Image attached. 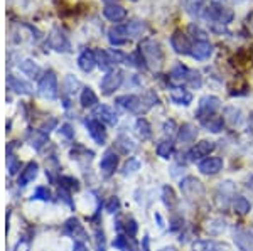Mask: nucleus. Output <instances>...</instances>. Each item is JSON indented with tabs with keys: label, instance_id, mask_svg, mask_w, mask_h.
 <instances>
[{
	"label": "nucleus",
	"instance_id": "nucleus-24",
	"mask_svg": "<svg viewBox=\"0 0 253 251\" xmlns=\"http://www.w3.org/2000/svg\"><path fill=\"white\" fill-rule=\"evenodd\" d=\"M196 137H198V130H196L191 123H184L181 128H179L177 139H179V142H182V143H193L196 140Z\"/></svg>",
	"mask_w": 253,
	"mask_h": 251
},
{
	"label": "nucleus",
	"instance_id": "nucleus-1",
	"mask_svg": "<svg viewBox=\"0 0 253 251\" xmlns=\"http://www.w3.org/2000/svg\"><path fill=\"white\" fill-rule=\"evenodd\" d=\"M145 58L147 66L154 68V70H161L164 64V51H162L161 44L156 39H144L138 46Z\"/></svg>",
	"mask_w": 253,
	"mask_h": 251
},
{
	"label": "nucleus",
	"instance_id": "nucleus-60",
	"mask_svg": "<svg viewBox=\"0 0 253 251\" xmlns=\"http://www.w3.org/2000/svg\"><path fill=\"white\" fill-rule=\"evenodd\" d=\"M103 2H115V0H103Z\"/></svg>",
	"mask_w": 253,
	"mask_h": 251
},
{
	"label": "nucleus",
	"instance_id": "nucleus-10",
	"mask_svg": "<svg viewBox=\"0 0 253 251\" xmlns=\"http://www.w3.org/2000/svg\"><path fill=\"white\" fill-rule=\"evenodd\" d=\"M84 125H86L89 135H91V139L96 142L98 145H103L105 140H107V132H105L103 125H101L100 120L96 118H89L84 121Z\"/></svg>",
	"mask_w": 253,
	"mask_h": 251
},
{
	"label": "nucleus",
	"instance_id": "nucleus-25",
	"mask_svg": "<svg viewBox=\"0 0 253 251\" xmlns=\"http://www.w3.org/2000/svg\"><path fill=\"white\" fill-rule=\"evenodd\" d=\"M38 176V164L36 162H31L29 165H27L26 169L22 171L19 177V185L20 187H24V185H27L31 180H34V177Z\"/></svg>",
	"mask_w": 253,
	"mask_h": 251
},
{
	"label": "nucleus",
	"instance_id": "nucleus-56",
	"mask_svg": "<svg viewBox=\"0 0 253 251\" xmlns=\"http://www.w3.org/2000/svg\"><path fill=\"white\" fill-rule=\"evenodd\" d=\"M142 251H150L149 250V236L144 238V246H142Z\"/></svg>",
	"mask_w": 253,
	"mask_h": 251
},
{
	"label": "nucleus",
	"instance_id": "nucleus-55",
	"mask_svg": "<svg viewBox=\"0 0 253 251\" xmlns=\"http://www.w3.org/2000/svg\"><path fill=\"white\" fill-rule=\"evenodd\" d=\"M156 219L159 222V228H164V219H162V216L159 213H156Z\"/></svg>",
	"mask_w": 253,
	"mask_h": 251
},
{
	"label": "nucleus",
	"instance_id": "nucleus-43",
	"mask_svg": "<svg viewBox=\"0 0 253 251\" xmlns=\"http://www.w3.org/2000/svg\"><path fill=\"white\" fill-rule=\"evenodd\" d=\"M32 199H41V201H49L51 199V192H49V189L47 187H38L36 189V192H34V196H32Z\"/></svg>",
	"mask_w": 253,
	"mask_h": 251
},
{
	"label": "nucleus",
	"instance_id": "nucleus-16",
	"mask_svg": "<svg viewBox=\"0 0 253 251\" xmlns=\"http://www.w3.org/2000/svg\"><path fill=\"white\" fill-rule=\"evenodd\" d=\"M191 54H193L194 59H199V61H205L210 58L211 54H213V46H211L208 40H198V42L193 46V51H191Z\"/></svg>",
	"mask_w": 253,
	"mask_h": 251
},
{
	"label": "nucleus",
	"instance_id": "nucleus-38",
	"mask_svg": "<svg viewBox=\"0 0 253 251\" xmlns=\"http://www.w3.org/2000/svg\"><path fill=\"white\" fill-rule=\"evenodd\" d=\"M46 142H47V135L42 130H38V132H34L31 135V145L36 148V150H39V148L42 147Z\"/></svg>",
	"mask_w": 253,
	"mask_h": 251
},
{
	"label": "nucleus",
	"instance_id": "nucleus-3",
	"mask_svg": "<svg viewBox=\"0 0 253 251\" xmlns=\"http://www.w3.org/2000/svg\"><path fill=\"white\" fill-rule=\"evenodd\" d=\"M39 93L47 100L58 98V78L52 71H47L39 79Z\"/></svg>",
	"mask_w": 253,
	"mask_h": 251
},
{
	"label": "nucleus",
	"instance_id": "nucleus-15",
	"mask_svg": "<svg viewBox=\"0 0 253 251\" xmlns=\"http://www.w3.org/2000/svg\"><path fill=\"white\" fill-rule=\"evenodd\" d=\"M108 40L112 46H122L128 40V31H126V26H117L112 27L108 32Z\"/></svg>",
	"mask_w": 253,
	"mask_h": 251
},
{
	"label": "nucleus",
	"instance_id": "nucleus-36",
	"mask_svg": "<svg viewBox=\"0 0 253 251\" xmlns=\"http://www.w3.org/2000/svg\"><path fill=\"white\" fill-rule=\"evenodd\" d=\"M162 201H164V204L167 208H174V206L177 204V197H175L170 185H164V187H162Z\"/></svg>",
	"mask_w": 253,
	"mask_h": 251
},
{
	"label": "nucleus",
	"instance_id": "nucleus-21",
	"mask_svg": "<svg viewBox=\"0 0 253 251\" xmlns=\"http://www.w3.org/2000/svg\"><path fill=\"white\" fill-rule=\"evenodd\" d=\"M78 66L83 70L84 72H89L93 70V68L96 66V56L93 51L89 49H84L83 52H81V56L78 58Z\"/></svg>",
	"mask_w": 253,
	"mask_h": 251
},
{
	"label": "nucleus",
	"instance_id": "nucleus-20",
	"mask_svg": "<svg viewBox=\"0 0 253 251\" xmlns=\"http://www.w3.org/2000/svg\"><path fill=\"white\" fill-rule=\"evenodd\" d=\"M103 15L112 22H120L126 17V10L122 5H115V3H110L103 9Z\"/></svg>",
	"mask_w": 253,
	"mask_h": 251
},
{
	"label": "nucleus",
	"instance_id": "nucleus-9",
	"mask_svg": "<svg viewBox=\"0 0 253 251\" xmlns=\"http://www.w3.org/2000/svg\"><path fill=\"white\" fill-rule=\"evenodd\" d=\"M216 148V143L214 142H208V140H203L199 142V143H196L193 148L189 150V153H187V157H189V160H201L205 159V157L210 155L211 152H213Z\"/></svg>",
	"mask_w": 253,
	"mask_h": 251
},
{
	"label": "nucleus",
	"instance_id": "nucleus-6",
	"mask_svg": "<svg viewBox=\"0 0 253 251\" xmlns=\"http://www.w3.org/2000/svg\"><path fill=\"white\" fill-rule=\"evenodd\" d=\"M47 44L51 49H54L58 52H68L71 49V44H69L68 36L61 29H52V32L47 37Z\"/></svg>",
	"mask_w": 253,
	"mask_h": 251
},
{
	"label": "nucleus",
	"instance_id": "nucleus-29",
	"mask_svg": "<svg viewBox=\"0 0 253 251\" xmlns=\"http://www.w3.org/2000/svg\"><path fill=\"white\" fill-rule=\"evenodd\" d=\"M66 231L71 233L75 238H81V240H84V238H86V233H84L83 226L80 224L78 219H69L66 222Z\"/></svg>",
	"mask_w": 253,
	"mask_h": 251
},
{
	"label": "nucleus",
	"instance_id": "nucleus-27",
	"mask_svg": "<svg viewBox=\"0 0 253 251\" xmlns=\"http://www.w3.org/2000/svg\"><path fill=\"white\" fill-rule=\"evenodd\" d=\"M233 209H235V213H236V214H240V216H245V214L250 213L252 204H250V201H248L247 197L236 196V197H235V201H233Z\"/></svg>",
	"mask_w": 253,
	"mask_h": 251
},
{
	"label": "nucleus",
	"instance_id": "nucleus-33",
	"mask_svg": "<svg viewBox=\"0 0 253 251\" xmlns=\"http://www.w3.org/2000/svg\"><path fill=\"white\" fill-rule=\"evenodd\" d=\"M19 68H20V71H22L24 74L31 76V78H36V76L39 74V66L34 63V61H31V59L22 61V63L19 64Z\"/></svg>",
	"mask_w": 253,
	"mask_h": 251
},
{
	"label": "nucleus",
	"instance_id": "nucleus-13",
	"mask_svg": "<svg viewBox=\"0 0 253 251\" xmlns=\"http://www.w3.org/2000/svg\"><path fill=\"white\" fill-rule=\"evenodd\" d=\"M117 164H118L117 153L113 152V150H108V152L103 155V159H101V162H100V169H101V172H103V176H105V177H110V176H112V174L115 172V169H117Z\"/></svg>",
	"mask_w": 253,
	"mask_h": 251
},
{
	"label": "nucleus",
	"instance_id": "nucleus-8",
	"mask_svg": "<svg viewBox=\"0 0 253 251\" xmlns=\"http://www.w3.org/2000/svg\"><path fill=\"white\" fill-rule=\"evenodd\" d=\"M122 81H124V76H122L120 71L108 72V74L105 76V78L101 79V83H100V88H101V91H103V95H112L113 91L120 88Z\"/></svg>",
	"mask_w": 253,
	"mask_h": 251
},
{
	"label": "nucleus",
	"instance_id": "nucleus-12",
	"mask_svg": "<svg viewBox=\"0 0 253 251\" xmlns=\"http://www.w3.org/2000/svg\"><path fill=\"white\" fill-rule=\"evenodd\" d=\"M235 243L242 251H253V234L247 229H235Z\"/></svg>",
	"mask_w": 253,
	"mask_h": 251
},
{
	"label": "nucleus",
	"instance_id": "nucleus-49",
	"mask_svg": "<svg viewBox=\"0 0 253 251\" xmlns=\"http://www.w3.org/2000/svg\"><path fill=\"white\" fill-rule=\"evenodd\" d=\"M64 88H66V91H68V93L76 91V88H78V81L73 78V76H68L66 81H64Z\"/></svg>",
	"mask_w": 253,
	"mask_h": 251
},
{
	"label": "nucleus",
	"instance_id": "nucleus-23",
	"mask_svg": "<svg viewBox=\"0 0 253 251\" xmlns=\"http://www.w3.org/2000/svg\"><path fill=\"white\" fill-rule=\"evenodd\" d=\"M201 125L206 128L208 132L219 133L223 130V127H224V120L221 118V116H218V115H211V116H208V118L201 120Z\"/></svg>",
	"mask_w": 253,
	"mask_h": 251
},
{
	"label": "nucleus",
	"instance_id": "nucleus-59",
	"mask_svg": "<svg viewBox=\"0 0 253 251\" xmlns=\"http://www.w3.org/2000/svg\"><path fill=\"white\" fill-rule=\"evenodd\" d=\"M161 251H175V248H164V250H161Z\"/></svg>",
	"mask_w": 253,
	"mask_h": 251
},
{
	"label": "nucleus",
	"instance_id": "nucleus-58",
	"mask_svg": "<svg viewBox=\"0 0 253 251\" xmlns=\"http://www.w3.org/2000/svg\"><path fill=\"white\" fill-rule=\"evenodd\" d=\"M248 120H250V125H252V127H253V111L250 113V118H248Z\"/></svg>",
	"mask_w": 253,
	"mask_h": 251
},
{
	"label": "nucleus",
	"instance_id": "nucleus-5",
	"mask_svg": "<svg viewBox=\"0 0 253 251\" xmlns=\"http://www.w3.org/2000/svg\"><path fill=\"white\" fill-rule=\"evenodd\" d=\"M179 187H181L182 194L187 199H198V197H203V194H205V187H203L201 182L191 176L184 177L181 180V184H179Z\"/></svg>",
	"mask_w": 253,
	"mask_h": 251
},
{
	"label": "nucleus",
	"instance_id": "nucleus-7",
	"mask_svg": "<svg viewBox=\"0 0 253 251\" xmlns=\"http://www.w3.org/2000/svg\"><path fill=\"white\" fill-rule=\"evenodd\" d=\"M170 46H172V49L177 52V54H191V51H193L189 37H187L182 31L174 32L172 37H170Z\"/></svg>",
	"mask_w": 253,
	"mask_h": 251
},
{
	"label": "nucleus",
	"instance_id": "nucleus-46",
	"mask_svg": "<svg viewBox=\"0 0 253 251\" xmlns=\"http://www.w3.org/2000/svg\"><path fill=\"white\" fill-rule=\"evenodd\" d=\"M61 184L63 189H78V180L73 177H61Z\"/></svg>",
	"mask_w": 253,
	"mask_h": 251
},
{
	"label": "nucleus",
	"instance_id": "nucleus-11",
	"mask_svg": "<svg viewBox=\"0 0 253 251\" xmlns=\"http://www.w3.org/2000/svg\"><path fill=\"white\" fill-rule=\"evenodd\" d=\"M223 165V159H219V157H208L199 164V172L205 176H216L218 172H221Z\"/></svg>",
	"mask_w": 253,
	"mask_h": 251
},
{
	"label": "nucleus",
	"instance_id": "nucleus-48",
	"mask_svg": "<svg viewBox=\"0 0 253 251\" xmlns=\"http://www.w3.org/2000/svg\"><path fill=\"white\" fill-rule=\"evenodd\" d=\"M137 229H138V226H137V222L133 221V219H128L126 221V224H125V231L128 233V236L130 238H133L137 234Z\"/></svg>",
	"mask_w": 253,
	"mask_h": 251
},
{
	"label": "nucleus",
	"instance_id": "nucleus-26",
	"mask_svg": "<svg viewBox=\"0 0 253 251\" xmlns=\"http://www.w3.org/2000/svg\"><path fill=\"white\" fill-rule=\"evenodd\" d=\"M113 248L120 250V251H137L135 245H133L132 238H126L124 234H118L113 241Z\"/></svg>",
	"mask_w": 253,
	"mask_h": 251
},
{
	"label": "nucleus",
	"instance_id": "nucleus-22",
	"mask_svg": "<svg viewBox=\"0 0 253 251\" xmlns=\"http://www.w3.org/2000/svg\"><path fill=\"white\" fill-rule=\"evenodd\" d=\"M7 84H9L10 90L20 93V95H31V84L26 83V81L19 79L17 76H7Z\"/></svg>",
	"mask_w": 253,
	"mask_h": 251
},
{
	"label": "nucleus",
	"instance_id": "nucleus-42",
	"mask_svg": "<svg viewBox=\"0 0 253 251\" xmlns=\"http://www.w3.org/2000/svg\"><path fill=\"white\" fill-rule=\"evenodd\" d=\"M138 169H140V160H137V159H130L126 164L124 165V171H122V174L124 176H128V174H133V172H137Z\"/></svg>",
	"mask_w": 253,
	"mask_h": 251
},
{
	"label": "nucleus",
	"instance_id": "nucleus-32",
	"mask_svg": "<svg viewBox=\"0 0 253 251\" xmlns=\"http://www.w3.org/2000/svg\"><path fill=\"white\" fill-rule=\"evenodd\" d=\"M174 153V143L172 140H164L157 145V155L162 159H170Z\"/></svg>",
	"mask_w": 253,
	"mask_h": 251
},
{
	"label": "nucleus",
	"instance_id": "nucleus-52",
	"mask_svg": "<svg viewBox=\"0 0 253 251\" xmlns=\"http://www.w3.org/2000/svg\"><path fill=\"white\" fill-rule=\"evenodd\" d=\"M96 243H98V250L105 251V236L101 231H96Z\"/></svg>",
	"mask_w": 253,
	"mask_h": 251
},
{
	"label": "nucleus",
	"instance_id": "nucleus-18",
	"mask_svg": "<svg viewBox=\"0 0 253 251\" xmlns=\"http://www.w3.org/2000/svg\"><path fill=\"white\" fill-rule=\"evenodd\" d=\"M95 115H96L101 121H105L107 125H110V127H115L117 121H118L117 113L113 111L110 107H107V105H100V107H96Z\"/></svg>",
	"mask_w": 253,
	"mask_h": 251
},
{
	"label": "nucleus",
	"instance_id": "nucleus-17",
	"mask_svg": "<svg viewBox=\"0 0 253 251\" xmlns=\"http://www.w3.org/2000/svg\"><path fill=\"white\" fill-rule=\"evenodd\" d=\"M189 76H191V70H187L184 64H175L170 71V83L174 84H184L189 81Z\"/></svg>",
	"mask_w": 253,
	"mask_h": 251
},
{
	"label": "nucleus",
	"instance_id": "nucleus-28",
	"mask_svg": "<svg viewBox=\"0 0 253 251\" xmlns=\"http://www.w3.org/2000/svg\"><path fill=\"white\" fill-rule=\"evenodd\" d=\"M80 101H81V107L83 108H91L98 103V98H96L95 91H93L91 88H84V90L81 91Z\"/></svg>",
	"mask_w": 253,
	"mask_h": 251
},
{
	"label": "nucleus",
	"instance_id": "nucleus-14",
	"mask_svg": "<svg viewBox=\"0 0 253 251\" xmlns=\"http://www.w3.org/2000/svg\"><path fill=\"white\" fill-rule=\"evenodd\" d=\"M115 103L126 111H140V98L135 95H124L118 96Z\"/></svg>",
	"mask_w": 253,
	"mask_h": 251
},
{
	"label": "nucleus",
	"instance_id": "nucleus-53",
	"mask_svg": "<svg viewBox=\"0 0 253 251\" xmlns=\"http://www.w3.org/2000/svg\"><path fill=\"white\" fill-rule=\"evenodd\" d=\"M182 222H184V219H182V217H174V219H172V229L181 228Z\"/></svg>",
	"mask_w": 253,
	"mask_h": 251
},
{
	"label": "nucleus",
	"instance_id": "nucleus-31",
	"mask_svg": "<svg viewBox=\"0 0 253 251\" xmlns=\"http://www.w3.org/2000/svg\"><path fill=\"white\" fill-rule=\"evenodd\" d=\"M224 118L230 121L231 127H235V125L242 123V111L235 107H228V108H224Z\"/></svg>",
	"mask_w": 253,
	"mask_h": 251
},
{
	"label": "nucleus",
	"instance_id": "nucleus-50",
	"mask_svg": "<svg viewBox=\"0 0 253 251\" xmlns=\"http://www.w3.org/2000/svg\"><path fill=\"white\" fill-rule=\"evenodd\" d=\"M118 209H120V201H118L117 197H112V199L107 202V211L113 214V213H117Z\"/></svg>",
	"mask_w": 253,
	"mask_h": 251
},
{
	"label": "nucleus",
	"instance_id": "nucleus-57",
	"mask_svg": "<svg viewBox=\"0 0 253 251\" xmlns=\"http://www.w3.org/2000/svg\"><path fill=\"white\" fill-rule=\"evenodd\" d=\"M247 187L250 189V191L253 192V176H250V179H248V182H247Z\"/></svg>",
	"mask_w": 253,
	"mask_h": 251
},
{
	"label": "nucleus",
	"instance_id": "nucleus-34",
	"mask_svg": "<svg viewBox=\"0 0 253 251\" xmlns=\"http://www.w3.org/2000/svg\"><path fill=\"white\" fill-rule=\"evenodd\" d=\"M126 31H128V36H132V37H140L147 31V26L142 20H132V22L126 26Z\"/></svg>",
	"mask_w": 253,
	"mask_h": 251
},
{
	"label": "nucleus",
	"instance_id": "nucleus-19",
	"mask_svg": "<svg viewBox=\"0 0 253 251\" xmlns=\"http://www.w3.org/2000/svg\"><path fill=\"white\" fill-rule=\"evenodd\" d=\"M170 100H172L175 105H184V107H187V105H191V101H193V95L187 90H184V88L174 86V88H170Z\"/></svg>",
	"mask_w": 253,
	"mask_h": 251
},
{
	"label": "nucleus",
	"instance_id": "nucleus-44",
	"mask_svg": "<svg viewBox=\"0 0 253 251\" xmlns=\"http://www.w3.org/2000/svg\"><path fill=\"white\" fill-rule=\"evenodd\" d=\"M59 132H61V135H63L64 139H68V140H73V139H75V130H73V127H71L69 123L61 125Z\"/></svg>",
	"mask_w": 253,
	"mask_h": 251
},
{
	"label": "nucleus",
	"instance_id": "nucleus-35",
	"mask_svg": "<svg viewBox=\"0 0 253 251\" xmlns=\"http://www.w3.org/2000/svg\"><path fill=\"white\" fill-rule=\"evenodd\" d=\"M135 128H137V133L142 137V140H149L152 137V130H150V125L149 121L145 118H138L137 123H135Z\"/></svg>",
	"mask_w": 253,
	"mask_h": 251
},
{
	"label": "nucleus",
	"instance_id": "nucleus-4",
	"mask_svg": "<svg viewBox=\"0 0 253 251\" xmlns=\"http://www.w3.org/2000/svg\"><path fill=\"white\" fill-rule=\"evenodd\" d=\"M219 107H221V101H219L218 96H205V98H201V101H199L196 116H198V120H205L208 116L216 115Z\"/></svg>",
	"mask_w": 253,
	"mask_h": 251
},
{
	"label": "nucleus",
	"instance_id": "nucleus-61",
	"mask_svg": "<svg viewBox=\"0 0 253 251\" xmlns=\"http://www.w3.org/2000/svg\"><path fill=\"white\" fill-rule=\"evenodd\" d=\"M252 26H253V15H252Z\"/></svg>",
	"mask_w": 253,
	"mask_h": 251
},
{
	"label": "nucleus",
	"instance_id": "nucleus-51",
	"mask_svg": "<svg viewBox=\"0 0 253 251\" xmlns=\"http://www.w3.org/2000/svg\"><path fill=\"white\" fill-rule=\"evenodd\" d=\"M164 132L167 133V135H172V133L175 132V123H174V120L166 121V123H164Z\"/></svg>",
	"mask_w": 253,
	"mask_h": 251
},
{
	"label": "nucleus",
	"instance_id": "nucleus-40",
	"mask_svg": "<svg viewBox=\"0 0 253 251\" xmlns=\"http://www.w3.org/2000/svg\"><path fill=\"white\" fill-rule=\"evenodd\" d=\"M226 229V222L223 219H213L208 222V231L211 234H221Z\"/></svg>",
	"mask_w": 253,
	"mask_h": 251
},
{
	"label": "nucleus",
	"instance_id": "nucleus-2",
	"mask_svg": "<svg viewBox=\"0 0 253 251\" xmlns=\"http://www.w3.org/2000/svg\"><path fill=\"white\" fill-rule=\"evenodd\" d=\"M203 15H205L206 20L216 24H230L235 17L233 10L228 9V7L219 5V3H210V5H206L205 10H203Z\"/></svg>",
	"mask_w": 253,
	"mask_h": 251
},
{
	"label": "nucleus",
	"instance_id": "nucleus-41",
	"mask_svg": "<svg viewBox=\"0 0 253 251\" xmlns=\"http://www.w3.org/2000/svg\"><path fill=\"white\" fill-rule=\"evenodd\" d=\"M118 147L122 148V152H124V153H128V152H132L133 148H135V145H133V142L130 140L128 137L122 135L120 139H118Z\"/></svg>",
	"mask_w": 253,
	"mask_h": 251
},
{
	"label": "nucleus",
	"instance_id": "nucleus-37",
	"mask_svg": "<svg viewBox=\"0 0 253 251\" xmlns=\"http://www.w3.org/2000/svg\"><path fill=\"white\" fill-rule=\"evenodd\" d=\"M95 56H96V64L101 68V70H108V68L112 66V59H110V54L107 51L98 49L95 52Z\"/></svg>",
	"mask_w": 253,
	"mask_h": 251
},
{
	"label": "nucleus",
	"instance_id": "nucleus-39",
	"mask_svg": "<svg viewBox=\"0 0 253 251\" xmlns=\"http://www.w3.org/2000/svg\"><path fill=\"white\" fill-rule=\"evenodd\" d=\"M193 248L194 251H219L221 246L214 241H198V243H194Z\"/></svg>",
	"mask_w": 253,
	"mask_h": 251
},
{
	"label": "nucleus",
	"instance_id": "nucleus-54",
	"mask_svg": "<svg viewBox=\"0 0 253 251\" xmlns=\"http://www.w3.org/2000/svg\"><path fill=\"white\" fill-rule=\"evenodd\" d=\"M73 251H88V250H86V246H84L83 243L76 241V243H75V246H73Z\"/></svg>",
	"mask_w": 253,
	"mask_h": 251
},
{
	"label": "nucleus",
	"instance_id": "nucleus-45",
	"mask_svg": "<svg viewBox=\"0 0 253 251\" xmlns=\"http://www.w3.org/2000/svg\"><path fill=\"white\" fill-rule=\"evenodd\" d=\"M7 167H9V172L14 176V174H17V171L20 169V164L14 155H9V159H7Z\"/></svg>",
	"mask_w": 253,
	"mask_h": 251
},
{
	"label": "nucleus",
	"instance_id": "nucleus-30",
	"mask_svg": "<svg viewBox=\"0 0 253 251\" xmlns=\"http://www.w3.org/2000/svg\"><path fill=\"white\" fill-rule=\"evenodd\" d=\"M159 103V96L154 91H147L144 96L140 98V111H147Z\"/></svg>",
	"mask_w": 253,
	"mask_h": 251
},
{
	"label": "nucleus",
	"instance_id": "nucleus-47",
	"mask_svg": "<svg viewBox=\"0 0 253 251\" xmlns=\"http://www.w3.org/2000/svg\"><path fill=\"white\" fill-rule=\"evenodd\" d=\"M191 88H199L201 86V74L196 71H191V76H189V81H187Z\"/></svg>",
	"mask_w": 253,
	"mask_h": 251
}]
</instances>
